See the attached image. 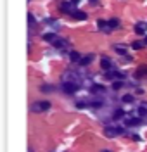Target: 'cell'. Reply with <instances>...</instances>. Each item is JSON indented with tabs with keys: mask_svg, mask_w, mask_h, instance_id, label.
<instances>
[{
	"mask_svg": "<svg viewBox=\"0 0 147 152\" xmlns=\"http://www.w3.org/2000/svg\"><path fill=\"white\" fill-rule=\"evenodd\" d=\"M50 109V102H47V100H43V102H37V104H33V111L35 113H42V111H49Z\"/></svg>",
	"mask_w": 147,
	"mask_h": 152,
	"instance_id": "1",
	"label": "cell"
},
{
	"mask_svg": "<svg viewBox=\"0 0 147 152\" xmlns=\"http://www.w3.org/2000/svg\"><path fill=\"white\" fill-rule=\"evenodd\" d=\"M119 133H123V128H106V135L107 137H116V135H119Z\"/></svg>",
	"mask_w": 147,
	"mask_h": 152,
	"instance_id": "2",
	"label": "cell"
},
{
	"mask_svg": "<svg viewBox=\"0 0 147 152\" xmlns=\"http://www.w3.org/2000/svg\"><path fill=\"white\" fill-rule=\"evenodd\" d=\"M64 92H68V93H74L76 90H78V85H74V83H71V81H68V83H64Z\"/></svg>",
	"mask_w": 147,
	"mask_h": 152,
	"instance_id": "3",
	"label": "cell"
},
{
	"mask_svg": "<svg viewBox=\"0 0 147 152\" xmlns=\"http://www.w3.org/2000/svg\"><path fill=\"white\" fill-rule=\"evenodd\" d=\"M146 31H147L146 23H137V24H135V33H137V35H144Z\"/></svg>",
	"mask_w": 147,
	"mask_h": 152,
	"instance_id": "4",
	"label": "cell"
},
{
	"mask_svg": "<svg viewBox=\"0 0 147 152\" xmlns=\"http://www.w3.org/2000/svg\"><path fill=\"white\" fill-rule=\"evenodd\" d=\"M94 57H95L94 54H88V55H85L83 59H80V64H81V66H88V64L94 61Z\"/></svg>",
	"mask_w": 147,
	"mask_h": 152,
	"instance_id": "5",
	"label": "cell"
},
{
	"mask_svg": "<svg viewBox=\"0 0 147 152\" xmlns=\"http://www.w3.org/2000/svg\"><path fill=\"white\" fill-rule=\"evenodd\" d=\"M111 66H112V62H111V59H107V57H104V59L100 61V68H102V69L107 71V69H111Z\"/></svg>",
	"mask_w": 147,
	"mask_h": 152,
	"instance_id": "6",
	"label": "cell"
},
{
	"mask_svg": "<svg viewBox=\"0 0 147 152\" xmlns=\"http://www.w3.org/2000/svg\"><path fill=\"white\" fill-rule=\"evenodd\" d=\"M73 17L78 19V21H85V19H87V14H85L83 10H76V12L73 14Z\"/></svg>",
	"mask_w": 147,
	"mask_h": 152,
	"instance_id": "7",
	"label": "cell"
},
{
	"mask_svg": "<svg viewBox=\"0 0 147 152\" xmlns=\"http://www.w3.org/2000/svg\"><path fill=\"white\" fill-rule=\"evenodd\" d=\"M126 123H128V126H139L140 119L139 117H126Z\"/></svg>",
	"mask_w": 147,
	"mask_h": 152,
	"instance_id": "8",
	"label": "cell"
},
{
	"mask_svg": "<svg viewBox=\"0 0 147 152\" xmlns=\"http://www.w3.org/2000/svg\"><path fill=\"white\" fill-rule=\"evenodd\" d=\"M144 75H147V66H142V68H140V69L135 73V76H137V78H142Z\"/></svg>",
	"mask_w": 147,
	"mask_h": 152,
	"instance_id": "9",
	"label": "cell"
},
{
	"mask_svg": "<svg viewBox=\"0 0 147 152\" xmlns=\"http://www.w3.org/2000/svg\"><path fill=\"white\" fill-rule=\"evenodd\" d=\"M107 23H109V28H112V30L119 28V21H118V19H109Z\"/></svg>",
	"mask_w": 147,
	"mask_h": 152,
	"instance_id": "10",
	"label": "cell"
},
{
	"mask_svg": "<svg viewBox=\"0 0 147 152\" xmlns=\"http://www.w3.org/2000/svg\"><path fill=\"white\" fill-rule=\"evenodd\" d=\"M43 40H45V41H50V43H52V41L55 40V35H54V33H45V35H43Z\"/></svg>",
	"mask_w": 147,
	"mask_h": 152,
	"instance_id": "11",
	"label": "cell"
},
{
	"mask_svg": "<svg viewBox=\"0 0 147 152\" xmlns=\"http://www.w3.org/2000/svg\"><path fill=\"white\" fill-rule=\"evenodd\" d=\"M139 114H140V116H146L147 114V102H144V104L139 107Z\"/></svg>",
	"mask_w": 147,
	"mask_h": 152,
	"instance_id": "12",
	"label": "cell"
},
{
	"mask_svg": "<svg viewBox=\"0 0 147 152\" xmlns=\"http://www.w3.org/2000/svg\"><path fill=\"white\" fill-rule=\"evenodd\" d=\"M123 116H125V111H123V109H116V113H114L112 117H114V119H121Z\"/></svg>",
	"mask_w": 147,
	"mask_h": 152,
	"instance_id": "13",
	"label": "cell"
},
{
	"mask_svg": "<svg viewBox=\"0 0 147 152\" xmlns=\"http://www.w3.org/2000/svg\"><path fill=\"white\" fill-rule=\"evenodd\" d=\"M69 59H71V61H80V54H78V52H71V54H69Z\"/></svg>",
	"mask_w": 147,
	"mask_h": 152,
	"instance_id": "14",
	"label": "cell"
},
{
	"mask_svg": "<svg viewBox=\"0 0 147 152\" xmlns=\"http://www.w3.org/2000/svg\"><path fill=\"white\" fill-rule=\"evenodd\" d=\"M121 86H123V81H119V79H118V81H114V83H112V88H114V90H119V88H121Z\"/></svg>",
	"mask_w": 147,
	"mask_h": 152,
	"instance_id": "15",
	"label": "cell"
},
{
	"mask_svg": "<svg viewBox=\"0 0 147 152\" xmlns=\"http://www.w3.org/2000/svg\"><path fill=\"white\" fill-rule=\"evenodd\" d=\"M104 90H106V88L100 86V85H94V86H92V92H104Z\"/></svg>",
	"mask_w": 147,
	"mask_h": 152,
	"instance_id": "16",
	"label": "cell"
},
{
	"mask_svg": "<svg viewBox=\"0 0 147 152\" xmlns=\"http://www.w3.org/2000/svg\"><path fill=\"white\" fill-rule=\"evenodd\" d=\"M123 102H128V104L133 102V95H130V93L128 95H123Z\"/></svg>",
	"mask_w": 147,
	"mask_h": 152,
	"instance_id": "17",
	"label": "cell"
},
{
	"mask_svg": "<svg viewBox=\"0 0 147 152\" xmlns=\"http://www.w3.org/2000/svg\"><path fill=\"white\" fill-rule=\"evenodd\" d=\"M132 48H135V50H140V48H142V43H140V41H133V43H132Z\"/></svg>",
	"mask_w": 147,
	"mask_h": 152,
	"instance_id": "18",
	"label": "cell"
},
{
	"mask_svg": "<svg viewBox=\"0 0 147 152\" xmlns=\"http://www.w3.org/2000/svg\"><path fill=\"white\" fill-rule=\"evenodd\" d=\"M61 9H62V10H69V9H71V3H69V2H64V3L61 5Z\"/></svg>",
	"mask_w": 147,
	"mask_h": 152,
	"instance_id": "19",
	"label": "cell"
},
{
	"mask_svg": "<svg viewBox=\"0 0 147 152\" xmlns=\"http://www.w3.org/2000/svg\"><path fill=\"white\" fill-rule=\"evenodd\" d=\"M99 26H100L102 30H107V26H109V23H106V21H102V19H100V21H99Z\"/></svg>",
	"mask_w": 147,
	"mask_h": 152,
	"instance_id": "20",
	"label": "cell"
},
{
	"mask_svg": "<svg viewBox=\"0 0 147 152\" xmlns=\"http://www.w3.org/2000/svg\"><path fill=\"white\" fill-rule=\"evenodd\" d=\"M116 50H118L119 54H125V52H126V48H125V45H123V47H121V45H116Z\"/></svg>",
	"mask_w": 147,
	"mask_h": 152,
	"instance_id": "21",
	"label": "cell"
},
{
	"mask_svg": "<svg viewBox=\"0 0 147 152\" xmlns=\"http://www.w3.org/2000/svg\"><path fill=\"white\" fill-rule=\"evenodd\" d=\"M52 43H54L55 47H62V45H64V43H62V40H57V38H55V40H54Z\"/></svg>",
	"mask_w": 147,
	"mask_h": 152,
	"instance_id": "22",
	"label": "cell"
},
{
	"mask_svg": "<svg viewBox=\"0 0 147 152\" xmlns=\"http://www.w3.org/2000/svg\"><path fill=\"white\" fill-rule=\"evenodd\" d=\"M28 21H30V24H33V23H35V17L30 14V16H28Z\"/></svg>",
	"mask_w": 147,
	"mask_h": 152,
	"instance_id": "23",
	"label": "cell"
},
{
	"mask_svg": "<svg viewBox=\"0 0 147 152\" xmlns=\"http://www.w3.org/2000/svg\"><path fill=\"white\" fill-rule=\"evenodd\" d=\"M144 43H146V45H147V37H146V40H144Z\"/></svg>",
	"mask_w": 147,
	"mask_h": 152,
	"instance_id": "24",
	"label": "cell"
},
{
	"mask_svg": "<svg viewBox=\"0 0 147 152\" xmlns=\"http://www.w3.org/2000/svg\"><path fill=\"white\" fill-rule=\"evenodd\" d=\"M90 2H92V3H94V2H97V0H90Z\"/></svg>",
	"mask_w": 147,
	"mask_h": 152,
	"instance_id": "25",
	"label": "cell"
},
{
	"mask_svg": "<svg viewBox=\"0 0 147 152\" xmlns=\"http://www.w3.org/2000/svg\"><path fill=\"white\" fill-rule=\"evenodd\" d=\"M102 152H111V151H102Z\"/></svg>",
	"mask_w": 147,
	"mask_h": 152,
	"instance_id": "26",
	"label": "cell"
}]
</instances>
